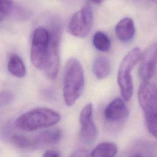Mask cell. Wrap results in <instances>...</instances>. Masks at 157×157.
Here are the masks:
<instances>
[{"label": "cell", "instance_id": "cell-4", "mask_svg": "<svg viewBox=\"0 0 157 157\" xmlns=\"http://www.w3.org/2000/svg\"><path fill=\"white\" fill-rule=\"evenodd\" d=\"M141 51L139 47H135L129 51L122 60L118 72L117 82L121 94L124 101H128L133 94V82L131 72L140 60Z\"/></svg>", "mask_w": 157, "mask_h": 157}, {"label": "cell", "instance_id": "cell-5", "mask_svg": "<svg viewBox=\"0 0 157 157\" xmlns=\"http://www.w3.org/2000/svg\"><path fill=\"white\" fill-rule=\"evenodd\" d=\"M49 33L50 42L44 70L46 76L53 80L57 77L59 67V44L61 35L60 25L58 23L52 24Z\"/></svg>", "mask_w": 157, "mask_h": 157}, {"label": "cell", "instance_id": "cell-8", "mask_svg": "<svg viewBox=\"0 0 157 157\" xmlns=\"http://www.w3.org/2000/svg\"><path fill=\"white\" fill-rule=\"evenodd\" d=\"M80 129L79 140L85 145H91L96 139L98 131L93 120V108L91 103L85 105L79 116Z\"/></svg>", "mask_w": 157, "mask_h": 157}, {"label": "cell", "instance_id": "cell-21", "mask_svg": "<svg viewBox=\"0 0 157 157\" xmlns=\"http://www.w3.org/2000/svg\"><path fill=\"white\" fill-rule=\"evenodd\" d=\"M42 157H60V156L57 151L48 149L44 152Z\"/></svg>", "mask_w": 157, "mask_h": 157}, {"label": "cell", "instance_id": "cell-1", "mask_svg": "<svg viewBox=\"0 0 157 157\" xmlns=\"http://www.w3.org/2000/svg\"><path fill=\"white\" fill-rule=\"evenodd\" d=\"M85 85L84 74L80 61L71 58L66 63L64 70L63 98L67 106L73 105L82 95Z\"/></svg>", "mask_w": 157, "mask_h": 157}, {"label": "cell", "instance_id": "cell-6", "mask_svg": "<svg viewBox=\"0 0 157 157\" xmlns=\"http://www.w3.org/2000/svg\"><path fill=\"white\" fill-rule=\"evenodd\" d=\"M50 42L49 31L43 28H37L33 35L30 59L32 64L37 69L44 70L47 57Z\"/></svg>", "mask_w": 157, "mask_h": 157}, {"label": "cell", "instance_id": "cell-23", "mask_svg": "<svg viewBox=\"0 0 157 157\" xmlns=\"http://www.w3.org/2000/svg\"><path fill=\"white\" fill-rule=\"evenodd\" d=\"M131 157H142V156L140 155H139V154H136V155H133V156H132Z\"/></svg>", "mask_w": 157, "mask_h": 157}, {"label": "cell", "instance_id": "cell-17", "mask_svg": "<svg viewBox=\"0 0 157 157\" xmlns=\"http://www.w3.org/2000/svg\"><path fill=\"white\" fill-rule=\"evenodd\" d=\"M10 142L17 147L24 149H31V138L22 134H13L10 137Z\"/></svg>", "mask_w": 157, "mask_h": 157}, {"label": "cell", "instance_id": "cell-20", "mask_svg": "<svg viewBox=\"0 0 157 157\" xmlns=\"http://www.w3.org/2000/svg\"><path fill=\"white\" fill-rule=\"evenodd\" d=\"M69 157H90V154L86 150L78 149L74 151Z\"/></svg>", "mask_w": 157, "mask_h": 157}, {"label": "cell", "instance_id": "cell-15", "mask_svg": "<svg viewBox=\"0 0 157 157\" xmlns=\"http://www.w3.org/2000/svg\"><path fill=\"white\" fill-rule=\"evenodd\" d=\"M93 72L98 79H104L108 77L111 71L109 60L104 56H99L95 59L93 64Z\"/></svg>", "mask_w": 157, "mask_h": 157}, {"label": "cell", "instance_id": "cell-24", "mask_svg": "<svg viewBox=\"0 0 157 157\" xmlns=\"http://www.w3.org/2000/svg\"><path fill=\"white\" fill-rule=\"evenodd\" d=\"M4 17V16L2 14H1V13H0V21H1L3 20Z\"/></svg>", "mask_w": 157, "mask_h": 157}, {"label": "cell", "instance_id": "cell-3", "mask_svg": "<svg viewBox=\"0 0 157 157\" xmlns=\"http://www.w3.org/2000/svg\"><path fill=\"white\" fill-rule=\"evenodd\" d=\"M60 114L50 109L36 108L24 113L16 120L15 126L25 131H33L44 128L51 127L58 123Z\"/></svg>", "mask_w": 157, "mask_h": 157}, {"label": "cell", "instance_id": "cell-13", "mask_svg": "<svg viewBox=\"0 0 157 157\" xmlns=\"http://www.w3.org/2000/svg\"><path fill=\"white\" fill-rule=\"evenodd\" d=\"M117 145L111 142H104L97 145L90 154V157H115Z\"/></svg>", "mask_w": 157, "mask_h": 157}, {"label": "cell", "instance_id": "cell-7", "mask_svg": "<svg viewBox=\"0 0 157 157\" xmlns=\"http://www.w3.org/2000/svg\"><path fill=\"white\" fill-rule=\"evenodd\" d=\"M93 24V13L89 4H85L71 18L67 25V31L72 36L83 38L87 36Z\"/></svg>", "mask_w": 157, "mask_h": 157}, {"label": "cell", "instance_id": "cell-16", "mask_svg": "<svg viewBox=\"0 0 157 157\" xmlns=\"http://www.w3.org/2000/svg\"><path fill=\"white\" fill-rule=\"evenodd\" d=\"M93 44L94 47L101 52H107L111 47V42L109 37L102 31H97L94 33Z\"/></svg>", "mask_w": 157, "mask_h": 157}, {"label": "cell", "instance_id": "cell-10", "mask_svg": "<svg viewBox=\"0 0 157 157\" xmlns=\"http://www.w3.org/2000/svg\"><path fill=\"white\" fill-rule=\"evenodd\" d=\"M129 112L124 100L120 98L113 99L104 111L105 121L112 124L122 123L128 118Z\"/></svg>", "mask_w": 157, "mask_h": 157}, {"label": "cell", "instance_id": "cell-14", "mask_svg": "<svg viewBox=\"0 0 157 157\" xmlns=\"http://www.w3.org/2000/svg\"><path fill=\"white\" fill-rule=\"evenodd\" d=\"M7 68L9 72L13 76L18 78L26 75V69L22 59L16 54H12L9 56Z\"/></svg>", "mask_w": 157, "mask_h": 157}, {"label": "cell", "instance_id": "cell-19", "mask_svg": "<svg viewBox=\"0 0 157 157\" xmlns=\"http://www.w3.org/2000/svg\"><path fill=\"white\" fill-rule=\"evenodd\" d=\"M13 0H0V13L4 16L8 15L12 10Z\"/></svg>", "mask_w": 157, "mask_h": 157}, {"label": "cell", "instance_id": "cell-9", "mask_svg": "<svg viewBox=\"0 0 157 157\" xmlns=\"http://www.w3.org/2000/svg\"><path fill=\"white\" fill-rule=\"evenodd\" d=\"M140 61L139 75L144 81H148L154 75L157 67V42L142 53Z\"/></svg>", "mask_w": 157, "mask_h": 157}, {"label": "cell", "instance_id": "cell-22", "mask_svg": "<svg viewBox=\"0 0 157 157\" xmlns=\"http://www.w3.org/2000/svg\"><path fill=\"white\" fill-rule=\"evenodd\" d=\"M90 1L94 2V3H96V4H100L104 0H90Z\"/></svg>", "mask_w": 157, "mask_h": 157}, {"label": "cell", "instance_id": "cell-11", "mask_svg": "<svg viewBox=\"0 0 157 157\" xmlns=\"http://www.w3.org/2000/svg\"><path fill=\"white\" fill-rule=\"evenodd\" d=\"M62 131L58 128H53L42 131L31 138L32 148H40L58 143L62 138Z\"/></svg>", "mask_w": 157, "mask_h": 157}, {"label": "cell", "instance_id": "cell-18", "mask_svg": "<svg viewBox=\"0 0 157 157\" xmlns=\"http://www.w3.org/2000/svg\"><path fill=\"white\" fill-rule=\"evenodd\" d=\"M13 99V93L9 90H4L0 92V107L9 104Z\"/></svg>", "mask_w": 157, "mask_h": 157}, {"label": "cell", "instance_id": "cell-25", "mask_svg": "<svg viewBox=\"0 0 157 157\" xmlns=\"http://www.w3.org/2000/svg\"><path fill=\"white\" fill-rule=\"evenodd\" d=\"M152 1H153V2H154L157 4V0H152Z\"/></svg>", "mask_w": 157, "mask_h": 157}, {"label": "cell", "instance_id": "cell-12", "mask_svg": "<svg viewBox=\"0 0 157 157\" xmlns=\"http://www.w3.org/2000/svg\"><path fill=\"white\" fill-rule=\"evenodd\" d=\"M136 28L132 19L125 17L120 20L115 28V34L117 39L123 42L131 41L135 34Z\"/></svg>", "mask_w": 157, "mask_h": 157}, {"label": "cell", "instance_id": "cell-2", "mask_svg": "<svg viewBox=\"0 0 157 157\" xmlns=\"http://www.w3.org/2000/svg\"><path fill=\"white\" fill-rule=\"evenodd\" d=\"M137 96L147 128L157 139V86L151 82L144 81L139 86Z\"/></svg>", "mask_w": 157, "mask_h": 157}]
</instances>
